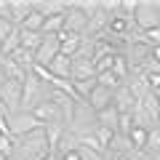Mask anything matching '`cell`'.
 Instances as JSON below:
<instances>
[{
	"instance_id": "6da1fadb",
	"label": "cell",
	"mask_w": 160,
	"mask_h": 160,
	"mask_svg": "<svg viewBox=\"0 0 160 160\" xmlns=\"http://www.w3.org/2000/svg\"><path fill=\"white\" fill-rule=\"evenodd\" d=\"M51 152V144H48L46 128H38V131L27 133V136L16 139V149H13V158L16 160H43Z\"/></svg>"
},
{
	"instance_id": "7a4b0ae2",
	"label": "cell",
	"mask_w": 160,
	"mask_h": 160,
	"mask_svg": "<svg viewBox=\"0 0 160 160\" xmlns=\"http://www.w3.org/2000/svg\"><path fill=\"white\" fill-rule=\"evenodd\" d=\"M51 96V86H46L43 80H38L32 72L27 75V80L22 83V104H19V112H32L38 104H43Z\"/></svg>"
},
{
	"instance_id": "3957f363",
	"label": "cell",
	"mask_w": 160,
	"mask_h": 160,
	"mask_svg": "<svg viewBox=\"0 0 160 160\" xmlns=\"http://www.w3.org/2000/svg\"><path fill=\"white\" fill-rule=\"evenodd\" d=\"M93 128H96V112H93L91 107H88L86 102H78L75 104V115H72V123H69L67 131L72 133V136H86V133H91Z\"/></svg>"
},
{
	"instance_id": "277c9868",
	"label": "cell",
	"mask_w": 160,
	"mask_h": 160,
	"mask_svg": "<svg viewBox=\"0 0 160 160\" xmlns=\"http://www.w3.org/2000/svg\"><path fill=\"white\" fill-rule=\"evenodd\" d=\"M6 120H8V133H11L13 139H22V136H27V133L43 128L38 120H35L32 112H13V115H8Z\"/></svg>"
},
{
	"instance_id": "5b68a950",
	"label": "cell",
	"mask_w": 160,
	"mask_h": 160,
	"mask_svg": "<svg viewBox=\"0 0 160 160\" xmlns=\"http://www.w3.org/2000/svg\"><path fill=\"white\" fill-rule=\"evenodd\" d=\"M133 24H136V29H142V32L160 27V13H158V8H155V0H139V8H136V13H133Z\"/></svg>"
},
{
	"instance_id": "8992f818",
	"label": "cell",
	"mask_w": 160,
	"mask_h": 160,
	"mask_svg": "<svg viewBox=\"0 0 160 160\" xmlns=\"http://www.w3.org/2000/svg\"><path fill=\"white\" fill-rule=\"evenodd\" d=\"M32 115H35V120H38L43 128H46V126H64L62 112H59V107L51 102V99H46L43 104H38V107L32 109Z\"/></svg>"
},
{
	"instance_id": "52a82bcc",
	"label": "cell",
	"mask_w": 160,
	"mask_h": 160,
	"mask_svg": "<svg viewBox=\"0 0 160 160\" xmlns=\"http://www.w3.org/2000/svg\"><path fill=\"white\" fill-rule=\"evenodd\" d=\"M86 29H88V19L83 16V11H78L75 8V3L69 0V6H67V11H64V32H69V35H86Z\"/></svg>"
},
{
	"instance_id": "ba28073f",
	"label": "cell",
	"mask_w": 160,
	"mask_h": 160,
	"mask_svg": "<svg viewBox=\"0 0 160 160\" xmlns=\"http://www.w3.org/2000/svg\"><path fill=\"white\" fill-rule=\"evenodd\" d=\"M56 56H59V38L56 35H43V43L35 51V64L38 67H48Z\"/></svg>"
},
{
	"instance_id": "9c48e42d",
	"label": "cell",
	"mask_w": 160,
	"mask_h": 160,
	"mask_svg": "<svg viewBox=\"0 0 160 160\" xmlns=\"http://www.w3.org/2000/svg\"><path fill=\"white\" fill-rule=\"evenodd\" d=\"M0 102L6 104L8 115L19 112V104H22V83H13V80H6L0 86Z\"/></svg>"
},
{
	"instance_id": "30bf717a",
	"label": "cell",
	"mask_w": 160,
	"mask_h": 160,
	"mask_svg": "<svg viewBox=\"0 0 160 160\" xmlns=\"http://www.w3.org/2000/svg\"><path fill=\"white\" fill-rule=\"evenodd\" d=\"M93 78H96L93 59L72 56V72H69V80H93Z\"/></svg>"
},
{
	"instance_id": "8fae6325",
	"label": "cell",
	"mask_w": 160,
	"mask_h": 160,
	"mask_svg": "<svg viewBox=\"0 0 160 160\" xmlns=\"http://www.w3.org/2000/svg\"><path fill=\"white\" fill-rule=\"evenodd\" d=\"M112 107L118 109L120 115H131L133 112V107H136V99H133V93L126 88V83L115 91V96H112Z\"/></svg>"
},
{
	"instance_id": "7c38bea8",
	"label": "cell",
	"mask_w": 160,
	"mask_h": 160,
	"mask_svg": "<svg viewBox=\"0 0 160 160\" xmlns=\"http://www.w3.org/2000/svg\"><path fill=\"white\" fill-rule=\"evenodd\" d=\"M112 96H115L112 91H107V88H102V86H96V88H93L91 93H88V99H86V104H88V107L93 109V112H102L104 107H109V104H112Z\"/></svg>"
},
{
	"instance_id": "4fadbf2b",
	"label": "cell",
	"mask_w": 160,
	"mask_h": 160,
	"mask_svg": "<svg viewBox=\"0 0 160 160\" xmlns=\"http://www.w3.org/2000/svg\"><path fill=\"white\" fill-rule=\"evenodd\" d=\"M0 69H3V75H6V80H13V83H24L27 80V69L24 67H19L13 59H8V56H0Z\"/></svg>"
},
{
	"instance_id": "5bb4252c",
	"label": "cell",
	"mask_w": 160,
	"mask_h": 160,
	"mask_svg": "<svg viewBox=\"0 0 160 160\" xmlns=\"http://www.w3.org/2000/svg\"><path fill=\"white\" fill-rule=\"evenodd\" d=\"M32 6H35V11H40L43 16L48 19V16H62V13L67 11L69 3L67 0H35Z\"/></svg>"
},
{
	"instance_id": "9a60e30c",
	"label": "cell",
	"mask_w": 160,
	"mask_h": 160,
	"mask_svg": "<svg viewBox=\"0 0 160 160\" xmlns=\"http://www.w3.org/2000/svg\"><path fill=\"white\" fill-rule=\"evenodd\" d=\"M46 69L53 75V78H64V80H69V72H72V59L64 56V53H59V56L53 59V62L48 64Z\"/></svg>"
},
{
	"instance_id": "2e32d148",
	"label": "cell",
	"mask_w": 160,
	"mask_h": 160,
	"mask_svg": "<svg viewBox=\"0 0 160 160\" xmlns=\"http://www.w3.org/2000/svg\"><path fill=\"white\" fill-rule=\"evenodd\" d=\"M8 6H11V22L16 24V27H22V22L29 16V11H32V3H29V0H8Z\"/></svg>"
},
{
	"instance_id": "e0dca14e",
	"label": "cell",
	"mask_w": 160,
	"mask_h": 160,
	"mask_svg": "<svg viewBox=\"0 0 160 160\" xmlns=\"http://www.w3.org/2000/svg\"><path fill=\"white\" fill-rule=\"evenodd\" d=\"M40 43H43V32H29V29H19V46L24 51H38Z\"/></svg>"
},
{
	"instance_id": "ac0fdd59",
	"label": "cell",
	"mask_w": 160,
	"mask_h": 160,
	"mask_svg": "<svg viewBox=\"0 0 160 160\" xmlns=\"http://www.w3.org/2000/svg\"><path fill=\"white\" fill-rule=\"evenodd\" d=\"M118 118H120V112L109 104V107H104L102 112H96V126H104V128H112L115 133H118Z\"/></svg>"
},
{
	"instance_id": "d6986e66",
	"label": "cell",
	"mask_w": 160,
	"mask_h": 160,
	"mask_svg": "<svg viewBox=\"0 0 160 160\" xmlns=\"http://www.w3.org/2000/svg\"><path fill=\"white\" fill-rule=\"evenodd\" d=\"M43 24H46V16H43L40 11H35V6H32L29 16L22 22V27H19V29H29V32H43Z\"/></svg>"
},
{
	"instance_id": "ffe728a7",
	"label": "cell",
	"mask_w": 160,
	"mask_h": 160,
	"mask_svg": "<svg viewBox=\"0 0 160 160\" xmlns=\"http://www.w3.org/2000/svg\"><path fill=\"white\" fill-rule=\"evenodd\" d=\"M112 72H115V78H118L120 83H126V80L131 78V64L126 62V56H123V53H118V56H115V64H112Z\"/></svg>"
},
{
	"instance_id": "44dd1931",
	"label": "cell",
	"mask_w": 160,
	"mask_h": 160,
	"mask_svg": "<svg viewBox=\"0 0 160 160\" xmlns=\"http://www.w3.org/2000/svg\"><path fill=\"white\" fill-rule=\"evenodd\" d=\"M8 59H13V62H16L19 67H24V69H27V72H29V69L35 67V53H32V51H24L22 46H19L16 51H13L11 56H8Z\"/></svg>"
},
{
	"instance_id": "7402d4cb",
	"label": "cell",
	"mask_w": 160,
	"mask_h": 160,
	"mask_svg": "<svg viewBox=\"0 0 160 160\" xmlns=\"http://www.w3.org/2000/svg\"><path fill=\"white\" fill-rule=\"evenodd\" d=\"M144 149H147L149 155H155V158H160V128H149L147 131V144H144Z\"/></svg>"
},
{
	"instance_id": "603a6c76",
	"label": "cell",
	"mask_w": 160,
	"mask_h": 160,
	"mask_svg": "<svg viewBox=\"0 0 160 160\" xmlns=\"http://www.w3.org/2000/svg\"><path fill=\"white\" fill-rule=\"evenodd\" d=\"M96 86H102V88H107V91L115 93L120 86H123V83L115 78V72H99V75H96Z\"/></svg>"
},
{
	"instance_id": "cb8c5ba5",
	"label": "cell",
	"mask_w": 160,
	"mask_h": 160,
	"mask_svg": "<svg viewBox=\"0 0 160 160\" xmlns=\"http://www.w3.org/2000/svg\"><path fill=\"white\" fill-rule=\"evenodd\" d=\"M64 29V13L62 16H48L43 24V35H59Z\"/></svg>"
},
{
	"instance_id": "d4e9b609",
	"label": "cell",
	"mask_w": 160,
	"mask_h": 160,
	"mask_svg": "<svg viewBox=\"0 0 160 160\" xmlns=\"http://www.w3.org/2000/svg\"><path fill=\"white\" fill-rule=\"evenodd\" d=\"M72 3H75L78 11H83V16H86V19H91L93 13L99 11V0H72Z\"/></svg>"
},
{
	"instance_id": "484cf974",
	"label": "cell",
	"mask_w": 160,
	"mask_h": 160,
	"mask_svg": "<svg viewBox=\"0 0 160 160\" xmlns=\"http://www.w3.org/2000/svg\"><path fill=\"white\" fill-rule=\"evenodd\" d=\"M128 139H131L133 149H144V144H147V128H131V133H128Z\"/></svg>"
},
{
	"instance_id": "4316f807",
	"label": "cell",
	"mask_w": 160,
	"mask_h": 160,
	"mask_svg": "<svg viewBox=\"0 0 160 160\" xmlns=\"http://www.w3.org/2000/svg\"><path fill=\"white\" fill-rule=\"evenodd\" d=\"M16 48H19V29L11 35V38H6L3 43H0V56H11Z\"/></svg>"
},
{
	"instance_id": "83f0119b",
	"label": "cell",
	"mask_w": 160,
	"mask_h": 160,
	"mask_svg": "<svg viewBox=\"0 0 160 160\" xmlns=\"http://www.w3.org/2000/svg\"><path fill=\"white\" fill-rule=\"evenodd\" d=\"M13 149H16V139H13L11 133H3V136H0V155L13 158Z\"/></svg>"
},
{
	"instance_id": "f1b7e54d",
	"label": "cell",
	"mask_w": 160,
	"mask_h": 160,
	"mask_svg": "<svg viewBox=\"0 0 160 160\" xmlns=\"http://www.w3.org/2000/svg\"><path fill=\"white\" fill-rule=\"evenodd\" d=\"M16 29H19V27L11 22V19H0V43H3L6 38H11V35L16 32Z\"/></svg>"
},
{
	"instance_id": "f546056e",
	"label": "cell",
	"mask_w": 160,
	"mask_h": 160,
	"mask_svg": "<svg viewBox=\"0 0 160 160\" xmlns=\"http://www.w3.org/2000/svg\"><path fill=\"white\" fill-rule=\"evenodd\" d=\"M136 8H139V0H120V13H123V16L133 19Z\"/></svg>"
},
{
	"instance_id": "4dcf8cb0",
	"label": "cell",
	"mask_w": 160,
	"mask_h": 160,
	"mask_svg": "<svg viewBox=\"0 0 160 160\" xmlns=\"http://www.w3.org/2000/svg\"><path fill=\"white\" fill-rule=\"evenodd\" d=\"M0 19H11V6H8V0H0Z\"/></svg>"
},
{
	"instance_id": "1f68e13d",
	"label": "cell",
	"mask_w": 160,
	"mask_h": 160,
	"mask_svg": "<svg viewBox=\"0 0 160 160\" xmlns=\"http://www.w3.org/2000/svg\"><path fill=\"white\" fill-rule=\"evenodd\" d=\"M0 133H8V120L0 118Z\"/></svg>"
},
{
	"instance_id": "d6a6232c",
	"label": "cell",
	"mask_w": 160,
	"mask_h": 160,
	"mask_svg": "<svg viewBox=\"0 0 160 160\" xmlns=\"http://www.w3.org/2000/svg\"><path fill=\"white\" fill-rule=\"evenodd\" d=\"M149 56H152L155 62H160V46H155V48H152V53H149Z\"/></svg>"
},
{
	"instance_id": "836d02e7",
	"label": "cell",
	"mask_w": 160,
	"mask_h": 160,
	"mask_svg": "<svg viewBox=\"0 0 160 160\" xmlns=\"http://www.w3.org/2000/svg\"><path fill=\"white\" fill-rule=\"evenodd\" d=\"M43 160H59V152H56V149H51V152H48Z\"/></svg>"
},
{
	"instance_id": "e575fe53",
	"label": "cell",
	"mask_w": 160,
	"mask_h": 160,
	"mask_svg": "<svg viewBox=\"0 0 160 160\" xmlns=\"http://www.w3.org/2000/svg\"><path fill=\"white\" fill-rule=\"evenodd\" d=\"M0 118H8V109H6V104L0 102Z\"/></svg>"
},
{
	"instance_id": "d590c367",
	"label": "cell",
	"mask_w": 160,
	"mask_h": 160,
	"mask_svg": "<svg viewBox=\"0 0 160 160\" xmlns=\"http://www.w3.org/2000/svg\"><path fill=\"white\" fill-rule=\"evenodd\" d=\"M3 83H6V75H3V69H0V86H3Z\"/></svg>"
},
{
	"instance_id": "8d00e7d4",
	"label": "cell",
	"mask_w": 160,
	"mask_h": 160,
	"mask_svg": "<svg viewBox=\"0 0 160 160\" xmlns=\"http://www.w3.org/2000/svg\"><path fill=\"white\" fill-rule=\"evenodd\" d=\"M155 8H158V13H160V0H155Z\"/></svg>"
},
{
	"instance_id": "74e56055",
	"label": "cell",
	"mask_w": 160,
	"mask_h": 160,
	"mask_svg": "<svg viewBox=\"0 0 160 160\" xmlns=\"http://www.w3.org/2000/svg\"><path fill=\"white\" fill-rule=\"evenodd\" d=\"M0 160H8V158H6V155H0Z\"/></svg>"
},
{
	"instance_id": "f35d334b",
	"label": "cell",
	"mask_w": 160,
	"mask_h": 160,
	"mask_svg": "<svg viewBox=\"0 0 160 160\" xmlns=\"http://www.w3.org/2000/svg\"><path fill=\"white\" fill-rule=\"evenodd\" d=\"M158 128H160V115H158Z\"/></svg>"
},
{
	"instance_id": "ab89813d",
	"label": "cell",
	"mask_w": 160,
	"mask_h": 160,
	"mask_svg": "<svg viewBox=\"0 0 160 160\" xmlns=\"http://www.w3.org/2000/svg\"><path fill=\"white\" fill-rule=\"evenodd\" d=\"M0 136H3V133H0Z\"/></svg>"
}]
</instances>
